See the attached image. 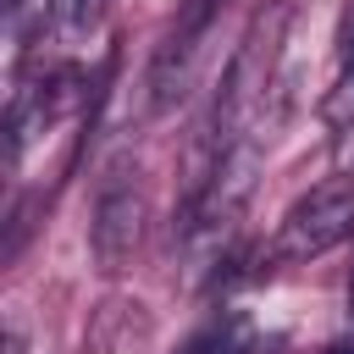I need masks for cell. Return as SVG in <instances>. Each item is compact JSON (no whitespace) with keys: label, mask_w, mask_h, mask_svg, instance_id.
<instances>
[{"label":"cell","mask_w":354,"mask_h":354,"mask_svg":"<svg viewBox=\"0 0 354 354\" xmlns=\"http://www.w3.org/2000/svg\"><path fill=\"white\" fill-rule=\"evenodd\" d=\"M105 6H111V0H50V17H55V28H61L66 39H83V33L105 17Z\"/></svg>","instance_id":"4"},{"label":"cell","mask_w":354,"mask_h":354,"mask_svg":"<svg viewBox=\"0 0 354 354\" xmlns=\"http://www.w3.org/2000/svg\"><path fill=\"white\" fill-rule=\"evenodd\" d=\"M216 6H221V0H183V11H177V22H171L166 44L155 50V77H149L155 105H166V100L177 94V83H183V72H188V61H194V50H199V39H205Z\"/></svg>","instance_id":"3"},{"label":"cell","mask_w":354,"mask_h":354,"mask_svg":"<svg viewBox=\"0 0 354 354\" xmlns=\"http://www.w3.org/2000/svg\"><path fill=\"white\" fill-rule=\"evenodd\" d=\"M354 232V177H326L310 194H299L271 238V260L293 266V260H315L332 243H343Z\"/></svg>","instance_id":"1"},{"label":"cell","mask_w":354,"mask_h":354,"mask_svg":"<svg viewBox=\"0 0 354 354\" xmlns=\"http://www.w3.org/2000/svg\"><path fill=\"white\" fill-rule=\"evenodd\" d=\"M348 310H354V277H348Z\"/></svg>","instance_id":"8"},{"label":"cell","mask_w":354,"mask_h":354,"mask_svg":"<svg viewBox=\"0 0 354 354\" xmlns=\"http://www.w3.org/2000/svg\"><path fill=\"white\" fill-rule=\"evenodd\" d=\"M326 354H354V337H343V343H332Z\"/></svg>","instance_id":"7"},{"label":"cell","mask_w":354,"mask_h":354,"mask_svg":"<svg viewBox=\"0 0 354 354\" xmlns=\"http://www.w3.org/2000/svg\"><path fill=\"white\" fill-rule=\"evenodd\" d=\"M332 44H337V61L354 66V0L343 6V17H337V39H332Z\"/></svg>","instance_id":"6"},{"label":"cell","mask_w":354,"mask_h":354,"mask_svg":"<svg viewBox=\"0 0 354 354\" xmlns=\"http://www.w3.org/2000/svg\"><path fill=\"white\" fill-rule=\"evenodd\" d=\"M138 232H144V177L133 155H116L100 171L94 210H88V249L100 271H122L138 249Z\"/></svg>","instance_id":"2"},{"label":"cell","mask_w":354,"mask_h":354,"mask_svg":"<svg viewBox=\"0 0 354 354\" xmlns=\"http://www.w3.org/2000/svg\"><path fill=\"white\" fill-rule=\"evenodd\" d=\"M321 116H326V127H354V66H343V77H337V88L326 94Z\"/></svg>","instance_id":"5"}]
</instances>
